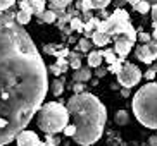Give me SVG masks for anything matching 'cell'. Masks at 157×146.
Returning a JSON list of instances; mask_svg holds the SVG:
<instances>
[{
  "mask_svg": "<svg viewBox=\"0 0 157 146\" xmlns=\"http://www.w3.org/2000/svg\"><path fill=\"white\" fill-rule=\"evenodd\" d=\"M147 2H148L150 5H155V4H157V0H147Z\"/></svg>",
  "mask_w": 157,
  "mask_h": 146,
  "instance_id": "cell-39",
  "label": "cell"
},
{
  "mask_svg": "<svg viewBox=\"0 0 157 146\" xmlns=\"http://www.w3.org/2000/svg\"><path fill=\"white\" fill-rule=\"evenodd\" d=\"M45 141H48V143H54V144H59V143H60V139H59V137H56V136H54V134H45Z\"/></svg>",
  "mask_w": 157,
  "mask_h": 146,
  "instance_id": "cell-30",
  "label": "cell"
},
{
  "mask_svg": "<svg viewBox=\"0 0 157 146\" xmlns=\"http://www.w3.org/2000/svg\"><path fill=\"white\" fill-rule=\"evenodd\" d=\"M150 9H152V7H150V4H148L147 0H140L136 5H133V10H136L138 14H147Z\"/></svg>",
  "mask_w": 157,
  "mask_h": 146,
  "instance_id": "cell-23",
  "label": "cell"
},
{
  "mask_svg": "<svg viewBox=\"0 0 157 146\" xmlns=\"http://www.w3.org/2000/svg\"><path fill=\"white\" fill-rule=\"evenodd\" d=\"M102 55H104V59H105L107 64H114L116 60H117V53L114 52V48H105V50H102Z\"/></svg>",
  "mask_w": 157,
  "mask_h": 146,
  "instance_id": "cell-21",
  "label": "cell"
},
{
  "mask_svg": "<svg viewBox=\"0 0 157 146\" xmlns=\"http://www.w3.org/2000/svg\"><path fill=\"white\" fill-rule=\"evenodd\" d=\"M107 72V69H102V67H97L95 69V74H97V78H104Z\"/></svg>",
  "mask_w": 157,
  "mask_h": 146,
  "instance_id": "cell-33",
  "label": "cell"
},
{
  "mask_svg": "<svg viewBox=\"0 0 157 146\" xmlns=\"http://www.w3.org/2000/svg\"><path fill=\"white\" fill-rule=\"evenodd\" d=\"M133 114L142 126L157 129V82L150 81L133 96Z\"/></svg>",
  "mask_w": 157,
  "mask_h": 146,
  "instance_id": "cell-3",
  "label": "cell"
},
{
  "mask_svg": "<svg viewBox=\"0 0 157 146\" xmlns=\"http://www.w3.org/2000/svg\"><path fill=\"white\" fill-rule=\"evenodd\" d=\"M40 146H56V144H54V143H48V141H43Z\"/></svg>",
  "mask_w": 157,
  "mask_h": 146,
  "instance_id": "cell-38",
  "label": "cell"
},
{
  "mask_svg": "<svg viewBox=\"0 0 157 146\" xmlns=\"http://www.w3.org/2000/svg\"><path fill=\"white\" fill-rule=\"evenodd\" d=\"M152 69H154V71L157 72V64H155V65H152Z\"/></svg>",
  "mask_w": 157,
  "mask_h": 146,
  "instance_id": "cell-40",
  "label": "cell"
},
{
  "mask_svg": "<svg viewBox=\"0 0 157 146\" xmlns=\"http://www.w3.org/2000/svg\"><path fill=\"white\" fill-rule=\"evenodd\" d=\"M69 27L73 29V31L81 33V31H85V21L79 17V16H74V17L71 19V23H69Z\"/></svg>",
  "mask_w": 157,
  "mask_h": 146,
  "instance_id": "cell-18",
  "label": "cell"
},
{
  "mask_svg": "<svg viewBox=\"0 0 157 146\" xmlns=\"http://www.w3.org/2000/svg\"><path fill=\"white\" fill-rule=\"evenodd\" d=\"M17 10H0V146L12 143L42 108L48 72Z\"/></svg>",
  "mask_w": 157,
  "mask_h": 146,
  "instance_id": "cell-1",
  "label": "cell"
},
{
  "mask_svg": "<svg viewBox=\"0 0 157 146\" xmlns=\"http://www.w3.org/2000/svg\"><path fill=\"white\" fill-rule=\"evenodd\" d=\"M112 38L107 35V33H102V31H93L92 33V43L97 46H105Z\"/></svg>",
  "mask_w": 157,
  "mask_h": 146,
  "instance_id": "cell-11",
  "label": "cell"
},
{
  "mask_svg": "<svg viewBox=\"0 0 157 146\" xmlns=\"http://www.w3.org/2000/svg\"><path fill=\"white\" fill-rule=\"evenodd\" d=\"M123 60H124V59H121V57H117V60H116L114 64H109V67H107V71H109V72H114V74H117V72L121 71V69H123V64H124Z\"/></svg>",
  "mask_w": 157,
  "mask_h": 146,
  "instance_id": "cell-24",
  "label": "cell"
},
{
  "mask_svg": "<svg viewBox=\"0 0 157 146\" xmlns=\"http://www.w3.org/2000/svg\"><path fill=\"white\" fill-rule=\"evenodd\" d=\"M62 133H64V136L74 137V134H76V126H74V124H67V126L64 127V131H62Z\"/></svg>",
  "mask_w": 157,
  "mask_h": 146,
  "instance_id": "cell-27",
  "label": "cell"
},
{
  "mask_svg": "<svg viewBox=\"0 0 157 146\" xmlns=\"http://www.w3.org/2000/svg\"><path fill=\"white\" fill-rule=\"evenodd\" d=\"M24 2L29 5V9H31V12L35 14V16L43 12V10H45V5H47L45 0H24Z\"/></svg>",
  "mask_w": 157,
  "mask_h": 146,
  "instance_id": "cell-15",
  "label": "cell"
},
{
  "mask_svg": "<svg viewBox=\"0 0 157 146\" xmlns=\"http://www.w3.org/2000/svg\"><path fill=\"white\" fill-rule=\"evenodd\" d=\"M78 48H79V52H90V50H92V43H90V40H88L86 36H85V38L79 40Z\"/></svg>",
  "mask_w": 157,
  "mask_h": 146,
  "instance_id": "cell-25",
  "label": "cell"
},
{
  "mask_svg": "<svg viewBox=\"0 0 157 146\" xmlns=\"http://www.w3.org/2000/svg\"><path fill=\"white\" fill-rule=\"evenodd\" d=\"M138 40L142 43H148V41L152 40V35H148V33H138Z\"/></svg>",
  "mask_w": 157,
  "mask_h": 146,
  "instance_id": "cell-29",
  "label": "cell"
},
{
  "mask_svg": "<svg viewBox=\"0 0 157 146\" xmlns=\"http://www.w3.org/2000/svg\"><path fill=\"white\" fill-rule=\"evenodd\" d=\"M50 89H52V95L54 96H60L62 93H64V82L60 81V79H54Z\"/></svg>",
  "mask_w": 157,
  "mask_h": 146,
  "instance_id": "cell-19",
  "label": "cell"
},
{
  "mask_svg": "<svg viewBox=\"0 0 157 146\" xmlns=\"http://www.w3.org/2000/svg\"><path fill=\"white\" fill-rule=\"evenodd\" d=\"M114 120H116V124H117V126H126V124H128V120H129L128 112H126V110H119V112H116Z\"/></svg>",
  "mask_w": 157,
  "mask_h": 146,
  "instance_id": "cell-20",
  "label": "cell"
},
{
  "mask_svg": "<svg viewBox=\"0 0 157 146\" xmlns=\"http://www.w3.org/2000/svg\"><path fill=\"white\" fill-rule=\"evenodd\" d=\"M148 144H150V146H157V134H155V136L148 137Z\"/></svg>",
  "mask_w": 157,
  "mask_h": 146,
  "instance_id": "cell-35",
  "label": "cell"
},
{
  "mask_svg": "<svg viewBox=\"0 0 157 146\" xmlns=\"http://www.w3.org/2000/svg\"><path fill=\"white\" fill-rule=\"evenodd\" d=\"M31 12H28V10H24V9H19L17 12H16V19H17V23L19 24H28L29 21H31Z\"/></svg>",
  "mask_w": 157,
  "mask_h": 146,
  "instance_id": "cell-17",
  "label": "cell"
},
{
  "mask_svg": "<svg viewBox=\"0 0 157 146\" xmlns=\"http://www.w3.org/2000/svg\"><path fill=\"white\" fill-rule=\"evenodd\" d=\"M73 79L76 82H86V81H90V79H92V69H90V67H81V69H78V71H74Z\"/></svg>",
  "mask_w": 157,
  "mask_h": 146,
  "instance_id": "cell-12",
  "label": "cell"
},
{
  "mask_svg": "<svg viewBox=\"0 0 157 146\" xmlns=\"http://www.w3.org/2000/svg\"><path fill=\"white\" fill-rule=\"evenodd\" d=\"M69 67L74 69V71H78V69H81V55L78 53V52H69Z\"/></svg>",
  "mask_w": 157,
  "mask_h": 146,
  "instance_id": "cell-16",
  "label": "cell"
},
{
  "mask_svg": "<svg viewBox=\"0 0 157 146\" xmlns=\"http://www.w3.org/2000/svg\"><path fill=\"white\" fill-rule=\"evenodd\" d=\"M16 4V0H0V10H9L12 9Z\"/></svg>",
  "mask_w": 157,
  "mask_h": 146,
  "instance_id": "cell-28",
  "label": "cell"
},
{
  "mask_svg": "<svg viewBox=\"0 0 157 146\" xmlns=\"http://www.w3.org/2000/svg\"><path fill=\"white\" fill-rule=\"evenodd\" d=\"M93 5V9H98V10H104L107 7V5L111 4L112 0H90Z\"/></svg>",
  "mask_w": 157,
  "mask_h": 146,
  "instance_id": "cell-26",
  "label": "cell"
},
{
  "mask_svg": "<svg viewBox=\"0 0 157 146\" xmlns=\"http://www.w3.org/2000/svg\"><path fill=\"white\" fill-rule=\"evenodd\" d=\"M150 14H152V21L157 23V4L152 5V9H150Z\"/></svg>",
  "mask_w": 157,
  "mask_h": 146,
  "instance_id": "cell-34",
  "label": "cell"
},
{
  "mask_svg": "<svg viewBox=\"0 0 157 146\" xmlns=\"http://www.w3.org/2000/svg\"><path fill=\"white\" fill-rule=\"evenodd\" d=\"M16 141H17V146H40L42 144L38 134L33 133V131H26V129L17 134Z\"/></svg>",
  "mask_w": 157,
  "mask_h": 146,
  "instance_id": "cell-9",
  "label": "cell"
},
{
  "mask_svg": "<svg viewBox=\"0 0 157 146\" xmlns=\"http://www.w3.org/2000/svg\"><path fill=\"white\" fill-rule=\"evenodd\" d=\"M155 74H157V72L154 71L152 67H150V69L147 71V72L143 74V78H145V79H148V81H152V79H155Z\"/></svg>",
  "mask_w": 157,
  "mask_h": 146,
  "instance_id": "cell-31",
  "label": "cell"
},
{
  "mask_svg": "<svg viewBox=\"0 0 157 146\" xmlns=\"http://www.w3.org/2000/svg\"><path fill=\"white\" fill-rule=\"evenodd\" d=\"M121 2H124V4H131V5H136L140 0H121Z\"/></svg>",
  "mask_w": 157,
  "mask_h": 146,
  "instance_id": "cell-37",
  "label": "cell"
},
{
  "mask_svg": "<svg viewBox=\"0 0 157 146\" xmlns=\"http://www.w3.org/2000/svg\"><path fill=\"white\" fill-rule=\"evenodd\" d=\"M121 95L124 96V98H128L129 96V88H123V89H121Z\"/></svg>",
  "mask_w": 157,
  "mask_h": 146,
  "instance_id": "cell-36",
  "label": "cell"
},
{
  "mask_svg": "<svg viewBox=\"0 0 157 146\" xmlns=\"http://www.w3.org/2000/svg\"><path fill=\"white\" fill-rule=\"evenodd\" d=\"M98 23H100V19H98V17H92L90 21H86V23H85V33H93V31H97Z\"/></svg>",
  "mask_w": 157,
  "mask_h": 146,
  "instance_id": "cell-22",
  "label": "cell"
},
{
  "mask_svg": "<svg viewBox=\"0 0 157 146\" xmlns=\"http://www.w3.org/2000/svg\"><path fill=\"white\" fill-rule=\"evenodd\" d=\"M71 115L67 107H64L59 101H50L42 105L38 110V127L42 129L45 134H57L64 131V127L69 124Z\"/></svg>",
  "mask_w": 157,
  "mask_h": 146,
  "instance_id": "cell-4",
  "label": "cell"
},
{
  "mask_svg": "<svg viewBox=\"0 0 157 146\" xmlns=\"http://www.w3.org/2000/svg\"><path fill=\"white\" fill-rule=\"evenodd\" d=\"M36 19L43 24H52V23H56L59 17L56 16V12H54L52 9H48V10H43V12L36 14Z\"/></svg>",
  "mask_w": 157,
  "mask_h": 146,
  "instance_id": "cell-13",
  "label": "cell"
},
{
  "mask_svg": "<svg viewBox=\"0 0 157 146\" xmlns=\"http://www.w3.org/2000/svg\"><path fill=\"white\" fill-rule=\"evenodd\" d=\"M112 40H114V52L117 53V57L126 59L129 55V52H131V48H133L135 41H131L128 36H124V35L116 36V38H112Z\"/></svg>",
  "mask_w": 157,
  "mask_h": 146,
  "instance_id": "cell-8",
  "label": "cell"
},
{
  "mask_svg": "<svg viewBox=\"0 0 157 146\" xmlns=\"http://www.w3.org/2000/svg\"><path fill=\"white\" fill-rule=\"evenodd\" d=\"M116 76H117V82H119L123 88L136 86L140 82V79L143 78L142 71H140L135 64H131V62H124V64H123V69H121Z\"/></svg>",
  "mask_w": 157,
  "mask_h": 146,
  "instance_id": "cell-6",
  "label": "cell"
},
{
  "mask_svg": "<svg viewBox=\"0 0 157 146\" xmlns=\"http://www.w3.org/2000/svg\"><path fill=\"white\" fill-rule=\"evenodd\" d=\"M102 60H104V55L102 52H90L88 53V65L92 69H97L102 65Z\"/></svg>",
  "mask_w": 157,
  "mask_h": 146,
  "instance_id": "cell-14",
  "label": "cell"
},
{
  "mask_svg": "<svg viewBox=\"0 0 157 146\" xmlns=\"http://www.w3.org/2000/svg\"><path fill=\"white\" fill-rule=\"evenodd\" d=\"M97 31L107 33L111 38L124 35V36H128L131 41L138 40V33H136V29L133 27V24H131V21H129L128 12L123 10L121 7H117L107 19H104V21L98 23Z\"/></svg>",
  "mask_w": 157,
  "mask_h": 146,
  "instance_id": "cell-5",
  "label": "cell"
},
{
  "mask_svg": "<svg viewBox=\"0 0 157 146\" xmlns=\"http://www.w3.org/2000/svg\"><path fill=\"white\" fill-rule=\"evenodd\" d=\"M135 55L136 59L143 64H152L154 60L157 59V40L152 38L148 43H142L135 48Z\"/></svg>",
  "mask_w": 157,
  "mask_h": 146,
  "instance_id": "cell-7",
  "label": "cell"
},
{
  "mask_svg": "<svg viewBox=\"0 0 157 146\" xmlns=\"http://www.w3.org/2000/svg\"><path fill=\"white\" fill-rule=\"evenodd\" d=\"M71 120L76 126L74 141L79 146L95 144L104 134L107 110L100 100L92 93H76L67 100Z\"/></svg>",
  "mask_w": 157,
  "mask_h": 146,
  "instance_id": "cell-2",
  "label": "cell"
},
{
  "mask_svg": "<svg viewBox=\"0 0 157 146\" xmlns=\"http://www.w3.org/2000/svg\"><path fill=\"white\" fill-rule=\"evenodd\" d=\"M67 2H69V4H73V0H67Z\"/></svg>",
  "mask_w": 157,
  "mask_h": 146,
  "instance_id": "cell-41",
  "label": "cell"
},
{
  "mask_svg": "<svg viewBox=\"0 0 157 146\" xmlns=\"http://www.w3.org/2000/svg\"><path fill=\"white\" fill-rule=\"evenodd\" d=\"M73 91H74V93H83V91H85V86H83V82H76V81H74Z\"/></svg>",
  "mask_w": 157,
  "mask_h": 146,
  "instance_id": "cell-32",
  "label": "cell"
},
{
  "mask_svg": "<svg viewBox=\"0 0 157 146\" xmlns=\"http://www.w3.org/2000/svg\"><path fill=\"white\" fill-rule=\"evenodd\" d=\"M67 69H69V60L66 59V57H57L56 64L50 65V72L54 74V76H60V74H64Z\"/></svg>",
  "mask_w": 157,
  "mask_h": 146,
  "instance_id": "cell-10",
  "label": "cell"
}]
</instances>
